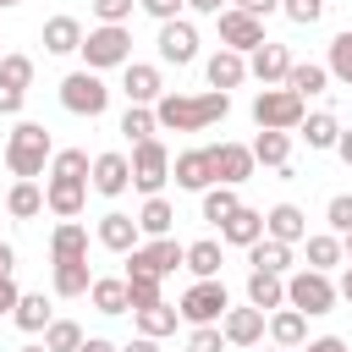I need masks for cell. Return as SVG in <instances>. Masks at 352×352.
Listing matches in <instances>:
<instances>
[{"label":"cell","instance_id":"obj_1","mask_svg":"<svg viewBox=\"0 0 352 352\" xmlns=\"http://www.w3.org/2000/svg\"><path fill=\"white\" fill-rule=\"evenodd\" d=\"M226 110H231V94H220V88H209V94H160L154 121L165 132H204V126L226 121Z\"/></svg>","mask_w":352,"mask_h":352},{"label":"cell","instance_id":"obj_2","mask_svg":"<svg viewBox=\"0 0 352 352\" xmlns=\"http://www.w3.org/2000/svg\"><path fill=\"white\" fill-rule=\"evenodd\" d=\"M50 154H55V143H50V126H38V121H16V132L6 138V165H11L16 182L44 176V160Z\"/></svg>","mask_w":352,"mask_h":352},{"label":"cell","instance_id":"obj_3","mask_svg":"<svg viewBox=\"0 0 352 352\" xmlns=\"http://www.w3.org/2000/svg\"><path fill=\"white\" fill-rule=\"evenodd\" d=\"M302 99L292 94V88H258V99H253V121H258V132H297L302 126Z\"/></svg>","mask_w":352,"mask_h":352},{"label":"cell","instance_id":"obj_4","mask_svg":"<svg viewBox=\"0 0 352 352\" xmlns=\"http://www.w3.org/2000/svg\"><path fill=\"white\" fill-rule=\"evenodd\" d=\"M286 308H297L302 319L330 314V308H336V280L319 275V270H297V275L286 280Z\"/></svg>","mask_w":352,"mask_h":352},{"label":"cell","instance_id":"obj_5","mask_svg":"<svg viewBox=\"0 0 352 352\" xmlns=\"http://www.w3.org/2000/svg\"><path fill=\"white\" fill-rule=\"evenodd\" d=\"M82 60H88V72H110V66H126L132 60V33L126 28H88L82 33Z\"/></svg>","mask_w":352,"mask_h":352},{"label":"cell","instance_id":"obj_6","mask_svg":"<svg viewBox=\"0 0 352 352\" xmlns=\"http://www.w3.org/2000/svg\"><path fill=\"white\" fill-rule=\"evenodd\" d=\"M132 187L138 192H148V198H160V187L170 182V154H165V143L160 138H143V143H132Z\"/></svg>","mask_w":352,"mask_h":352},{"label":"cell","instance_id":"obj_7","mask_svg":"<svg viewBox=\"0 0 352 352\" xmlns=\"http://www.w3.org/2000/svg\"><path fill=\"white\" fill-rule=\"evenodd\" d=\"M226 308H231V297H226L220 280H192V286L182 292V308H176V314H182L187 324H220Z\"/></svg>","mask_w":352,"mask_h":352},{"label":"cell","instance_id":"obj_8","mask_svg":"<svg viewBox=\"0 0 352 352\" xmlns=\"http://www.w3.org/2000/svg\"><path fill=\"white\" fill-rule=\"evenodd\" d=\"M60 104L72 110V116H104V104H110V88L99 82V72H72L66 82H60Z\"/></svg>","mask_w":352,"mask_h":352},{"label":"cell","instance_id":"obj_9","mask_svg":"<svg viewBox=\"0 0 352 352\" xmlns=\"http://www.w3.org/2000/svg\"><path fill=\"white\" fill-rule=\"evenodd\" d=\"M182 242L176 236H154V242H138L132 253H126V275H170L176 264H182Z\"/></svg>","mask_w":352,"mask_h":352},{"label":"cell","instance_id":"obj_10","mask_svg":"<svg viewBox=\"0 0 352 352\" xmlns=\"http://www.w3.org/2000/svg\"><path fill=\"white\" fill-rule=\"evenodd\" d=\"M214 22H220V44H226V50H236V55H253V50L264 44V22H258V16H248V11H236V6H226Z\"/></svg>","mask_w":352,"mask_h":352},{"label":"cell","instance_id":"obj_11","mask_svg":"<svg viewBox=\"0 0 352 352\" xmlns=\"http://www.w3.org/2000/svg\"><path fill=\"white\" fill-rule=\"evenodd\" d=\"M160 60H170V66H192L198 60V28L187 16L160 22Z\"/></svg>","mask_w":352,"mask_h":352},{"label":"cell","instance_id":"obj_12","mask_svg":"<svg viewBox=\"0 0 352 352\" xmlns=\"http://www.w3.org/2000/svg\"><path fill=\"white\" fill-rule=\"evenodd\" d=\"M209 165H214V182L220 187H242L253 176V148L248 143H214L209 148Z\"/></svg>","mask_w":352,"mask_h":352},{"label":"cell","instance_id":"obj_13","mask_svg":"<svg viewBox=\"0 0 352 352\" xmlns=\"http://www.w3.org/2000/svg\"><path fill=\"white\" fill-rule=\"evenodd\" d=\"M88 187L94 192H104V198H121L126 187H132V165H126V154H99L94 160V170H88Z\"/></svg>","mask_w":352,"mask_h":352},{"label":"cell","instance_id":"obj_14","mask_svg":"<svg viewBox=\"0 0 352 352\" xmlns=\"http://www.w3.org/2000/svg\"><path fill=\"white\" fill-rule=\"evenodd\" d=\"M248 72H253V77H258L264 88H280V82H286V72H292V50H286V44H270V38H264V44L253 50Z\"/></svg>","mask_w":352,"mask_h":352},{"label":"cell","instance_id":"obj_15","mask_svg":"<svg viewBox=\"0 0 352 352\" xmlns=\"http://www.w3.org/2000/svg\"><path fill=\"white\" fill-rule=\"evenodd\" d=\"M170 176H176V187H187V192H204V187H214L209 148H187V154H176V160H170Z\"/></svg>","mask_w":352,"mask_h":352},{"label":"cell","instance_id":"obj_16","mask_svg":"<svg viewBox=\"0 0 352 352\" xmlns=\"http://www.w3.org/2000/svg\"><path fill=\"white\" fill-rule=\"evenodd\" d=\"M82 198H88V182H77V176H50L44 182V209H55L60 220L82 214Z\"/></svg>","mask_w":352,"mask_h":352},{"label":"cell","instance_id":"obj_17","mask_svg":"<svg viewBox=\"0 0 352 352\" xmlns=\"http://www.w3.org/2000/svg\"><path fill=\"white\" fill-rule=\"evenodd\" d=\"M264 236H270V242H286V248H297V242L308 236V214H302L297 204H275V209L264 214Z\"/></svg>","mask_w":352,"mask_h":352},{"label":"cell","instance_id":"obj_18","mask_svg":"<svg viewBox=\"0 0 352 352\" xmlns=\"http://www.w3.org/2000/svg\"><path fill=\"white\" fill-rule=\"evenodd\" d=\"M121 88H126V104H160V94H165V82H160V66H143V60H126V77H121Z\"/></svg>","mask_w":352,"mask_h":352},{"label":"cell","instance_id":"obj_19","mask_svg":"<svg viewBox=\"0 0 352 352\" xmlns=\"http://www.w3.org/2000/svg\"><path fill=\"white\" fill-rule=\"evenodd\" d=\"M258 236H264V214L248 209V204H236V209L220 220V242H231V248H253Z\"/></svg>","mask_w":352,"mask_h":352},{"label":"cell","instance_id":"obj_20","mask_svg":"<svg viewBox=\"0 0 352 352\" xmlns=\"http://www.w3.org/2000/svg\"><path fill=\"white\" fill-rule=\"evenodd\" d=\"M220 336H226L231 346H258V341H264V314H258V308H226Z\"/></svg>","mask_w":352,"mask_h":352},{"label":"cell","instance_id":"obj_21","mask_svg":"<svg viewBox=\"0 0 352 352\" xmlns=\"http://www.w3.org/2000/svg\"><path fill=\"white\" fill-rule=\"evenodd\" d=\"M138 220L132 214H121V209H110L104 220H99V248H110V253H132L138 248Z\"/></svg>","mask_w":352,"mask_h":352},{"label":"cell","instance_id":"obj_22","mask_svg":"<svg viewBox=\"0 0 352 352\" xmlns=\"http://www.w3.org/2000/svg\"><path fill=\"white\" fill-rule=\"evenodd\" d=\"M248 308H258V314L286 308V275H264V270H253V275H248Z\"/></svg>","mask_w":352,"mask_h":352},{"label":"cell","instance_id":"obj_23","mask_svg":"<svg viewBox=\"0 0 352 352\" xmlns=\"http://www.w3.org/2000/svg\"><path fill=\"white\" fill-rule=\"evenodd\" d=\"M44 50L50 55H77L82 50V22L77 16H50L44 22Z\"/></svg>","mask_w":352,"mask_h":352},{"label":"cell","instance_id":"obj_24","mask_svg":"<svg viewBox=\"0 0 352 352\" xmlns=\"http://www.w3.org/2000/svg\"><path fill=\"white\" fill-rule=\"evenodd\" d=\"M242 77H248V55H236V50H214V55H209V88L231 94Z\"/></svg>","mask_w":352,"mask_h":352},{"label":"cell","instance_id":"obj_25","mask_svg":"<svg viewBox=\"0 0 352 352\" xmlns=\"http://www.w3.org/2000/svg\"><path fill=\"white\" fill-rule=\"evenodd\" d=\"M270 341L286 346V352H297V346L308 341V319H302L297 308H275V314H270Z\"/></svg>","mask_w":352,"mask_h":352},{"label":"cell","instance_id":"obj_26","mask_svg":"<svg viewBox=\"0 0 352 352\" xmlns=\"http://www.w3.org/2000/svg\"><path fill=\"white\" fill-rule=\"evenodd\" d=\"M50 258L55 264H77V258H88V231L82 226H55V236H50Z\"/></svg>","mask_w":352,"mask_h":352},{"label":"cell","instance_id":"obj_27","mask_svg":"<svg viewBox=\"0 0 352 352\" xmlns=\"http://www.w3.org/2000/svg\"><path fill=\"white\" fill-rule=\"evenodd\" d=\"M88 297H94V308H99V314H126V308H132V297H126V280H116V275H94Z\"/></svg>","mask_w":352,"mask_h":352},{"label":"cell","instance_id":"obj_28","mask_svg":"<svg viewBox=\"0 0 352 352\" xmlns=\"http://www.w3.org/2000/svg\"><path fill=\"white\" fill-rule=\"evenodd\" d=\"M11 319H16V330H28V336L50 330V302H44V292H22L16 308H11Z\"/></svg>","mask_w":352,"mask_h":352},{"label":"cell","instance_id":"obj_29","mask_svg":"<svg viewBox=\"0 0 352 352\" xmlns=\"http://www.w3.org/2000/svg\"><path fill=\"white\" fill-rule=\"evenodd\" d=\"M132 319H138V336H148V341H160V336H170L176 330V308L170 302H148V308H132Z\"/></svg>","mask_w":352,"mask_h":352},{"label":"cell","instance_id":"obj_30","mask_svg":"<svg viewBox=\"0 0 352 352\" xmlns=\"http://www.w3.org/2000/svg\"><path fill=\"white\" fill-rule=\"evenodd\" d=\"M324 82H330V72H324V66H314V60H292V72H286V82H280V88H292L297 99H308V94H324Z\"/></svg>","mask_w":352,"mask_h":352},{"label":"cell","instance_id":"obj_31","mask_svg":"<svg viewBox=\"0 0 352 352\" xmlns=\"http://www.w3.org/2000/svg\"><path fill=\"white\" fill-rule=\"evenodd\" d=\"M248 148H253V165L280 170V165H286V154H292V132H258Z\"/></svg>","mask_w":352,"mask_h":352},{"label":"cell","instance_id":"obj_32","mask_svg":"<svg viewBox=\"0 0 352 352\" xmlns=\"http://www.w3.org/2000/svg\"><path fill=\"white\" fill-rule=\"evenodd\" d=\"M248 264H253V270H264V275H286V264H292V248H286V242H270V236H258V242L248 248Z\"/></svg>","mask_w":352,"mask_h":352},{"label":"cell","instance_id":"obj_33","mask_svg":"<svg viewBox=\"0 0 352 352\" xmlns=\"http://www.w3.org/2000/svg\"><path fill=\"white\" fill-rule=\"evenodd\" d=\"M336 138H341V121H336L330 110L302 116V143H308V148H336Z\"/></svg>","mask_w":352,"mask_h":352},{"label":"cell","instance_id":"obj_34","mask_svg":"<svg viewBox=\"0 0 352 352\" xmlns=\"http://www.w3.org/2000/svg\"><path fill=\"white\" fill-rule=\"evenodd\" d=\"M182 264H187L198 280H220V242H209V236H204V242H192V248L182 253Z\"/></svg>","mask_w":352,"mask_h":352},{"label":"cell","instance_id":"obj_35","mask_svg":"<svg viewBox=\"0 0 352 352\" xmlns=\"http://www.w3.org/2000/svg\"><path fill=\"white\" fill-rule=\"evenodd\" d=\"M170 220H176V209L165 204V198H148L143 209H138V231L154 242V236H170Z\"/></svg>","mask_w":352,"mask_h":352},{"label":"cell","instance_id":"obj_36","mask_svg":"<svg viewBox=\"0 0 352 352\" xmlns=\"http://www.w3.org/2000/svg\"><path fill=\"white\" fill-rule=\"evenodd\" d=\"M308 242V270H319V275H330L336 264H341V236L330 231V236H302Z\"/></svg>","mask_w":352,"mask_h":352},{"label":"cell","instance_id":"obj_37","mask_svg":"<svg viewBox=\"0 0 352 352\" xmlns=\"http://www.w3.org/2000/svg\"><path fill=\"white\" fill-rule=\"evenodd\" d=\"M88 286H94L88 258H77V264H55V297H82Z\"/></svg>","mask_w":352,"mask_h":352},{"label":"cell","instance_id":"obj_38","mask_svg":"<svg viewBox=\"0 0 352 352\" xmlns=\"http://www.w3.org/2000/svg\"><path fill=\"white\" fill-rule=\"evenodd\" d=\"M6 209H11L16 220H33V214L44 209V192H38V182H16V187L6 192Z\"/></svg>","mask_w":352,"mask_h":352},{"label":"cell","instance_id":"obj_39","mask_svg":"<svg viewBox=\"0 0 352 352\" xmlns=\"http://www.w3.org/2000/svg\"><path fill=\"white\" fill-rule=\"evenodd\" d=\"M121 132H126L132 143L154 138V132H160V121H154V104H126V116H121Z\"/></svg>","mask_w":352,"mask_h":352},{"label":"cell","instance_id":"obj_40","mask_svg":"<svg viewBox=\"0 0 352 352\" xmlns=\"http://www.w3.org/2000/svg\"><path fill=\"white\" fill-rule=\"evenodd\" d=\"M324 72H330L336 82H346V88H352V28L330 38V66H324Z\"/></svg>","mask_w":352,"mask_h":352},{"label":"cell","instance_id":"obj_41","mask_svg":"<svg viewBox=\"0 0 352 352\" xmlns=\"http://www.w3.org/2000/svg\"><path fill=\"white\" fill-rule=\"evenodd\" d=\"M236 204H242V198H236V187H204V220H209V226H220Z\"/></svg>","mask_w":352,"mask_h":352},{"label":"cell","instance_id":"obj_42","mask_svg":"<svg viewBox=\"0 0 352 352\" xmlns=\"http://www.w3.org/2000/svg\"><path fill=\"white\" fill-rule=\"evenodd\" d=\"M82 346V330L72 324V319H50V330H44V352H77Z\"/></svg>","mask_w":352,"mask_h":352},{"label":"cell","instance_id":"obj_43","mask_svg":"<svg viewBox=\"0 0 352 352\" xmlns=\"http://www.w3.org/2000/svg\"><path fill=\"white\" fill-rule=\"evenodd\" d=\"M88 170H94V160L82 148H60L55 165H50V176H77V182H88Z\"/></svg>","mask_w":352,"mask_h":352},{"label":"cell","instance_id":"obj_44","mask_svg":"<svg viewBox=\"0 0 352 352\" xmlns=\"http://www.w3.org/2000/svg\"><path fill=\"white\" fill-rule=\"evenodd\" d=\"M0 82L28 94V82H33V60H28V55H6V60H0Z\"/></svg>","mask_w":352,"mask_h":352},{"label":"cell","instance_id":"obj_45","mask_svg":"<svg viewBox=\"0 0 352 352\" xmlns=\"http://www.w3.org/2000/svg\"><path fill=\"white\" fill-rule=\"evenodd\" d=\"M126 297H132V308L160 302V275H126Z\"/></svg>","mask_w":352,"mask_h":352},{"label":"cell","instance_id":"obj_46","mask_svg":"<svg viewBox=\"0 0 352 352\" xmlns=\"http://www.w3.org/2000/svg\"><path fill=\"white\" fill-rule=\"evenodd\" d=\"M324 220H330L336 236H346V231H352V192H336V198L324 204Z\"/></svg>","mask_w":352,"mask_h":352},{"label":"cell","instance_id":"obj_47","mask_svg":"<svg viewBox=\"0 0 352 352\" xmlns=\"http://www.w3.org/2000/svg\"><path fill=\"white\" fill-rule=\"evenodd\" d=\"M280 11H286L297 28H314V22L324 16V0H280Z\"/></svg>","mask_w":352,"mask_h":352},{"label":"cell","instance_id":"obj_48","mask_svg":"<svg viewBox=\"0 0 352 352\" xmlns=\"http://www.w3.org/2000/svg\"><path fill=\"white\" fill-rule=\"evenodd\" d=\"M187 352H226V336H220V324H192V336H187Z\"/></svg>","mask_w":352,"mask_h":352},{"label":"cell","instance_id":"obj_49","mask_svg":"<svg viewBox=\"0 0 352 352\" xmlns=\"http://www.w3.org/2000/svg\"><path fill=\"white\" fill-rule=\"evenodd\" d=\"M132 6H138V0H94V16H99L104 28H121V22L132 16Z\"/></svg>","mask_w":352,"mask_h":352},{"label":"cell","instance_id":"obj_50","mask_svg":"<svg viewBox=\"0 0 352 352\" xmlns=\"http://www.w3.org/2000/svg\"><path fill=\"white\" fill-rule=\"evenodd\" d=\"M138 6H143V11H148V16H154V22H176V16H182V6H187V0H138Z\"/></svg>","mask_w":352,"mask_h":352},{"label":"cell","instance_id":"obj_51","mask_svg":"<svg viewBox=\"0 0 352 352\" xmlns=\"http://www.w3.org/2000/svg\"><path fill=\"white\" fill-rule=\"evenodd\" d=\"M231 6H236V11H248V16H258V22H264L270 11H280V0H231Z\"/></svg>","mask_w":352,"mask_h":352},{"label":"cell","instance_id":"obj_52","mask_svg":"<svg viewBox=\"0 0 352 352\" xmlns=\"http://www.w3.org/2000/svg\"><path fill=\"white\" fill-rule=\"evenodd\" d=\"M297 352H346V341H341V336H314V341H302Z\"/></svg>","mask_w":352,"mask_h":352},{"label":"cell","instance_id":"obj_53","mask_svg":"<svg viewBox=\"0 0 352 352\" xmlns=\"http://www.w3.org/2000/svg\"><path fill=\"white\" fill-rule=\"evenodd\" d=\"M22 99H28L22 88H6V82H0V116H16V110H22Z\"/></svg>","mask_w":352,"mask_h":352},{"label":"cell","instance_id":"obj_54","mask_svg":"<svg viewBox=\"0 0 352 352\" xmlns=\"http://www.w3.org/2000/svg\"><path fill=\"white\" fill-rule=\"evenodd\" d=\"M16 297H22V292H16V280L6 275V280H0V314H11V308H16Z\"/></svg>","mask_w":352,"mask_h":352},{"label":"cell","instance_id":"obj_55","mask_svg":"<svg viewBox=\"0 0 352 352\" xmlns=\"http://www.w3.org/2000/svg\"><path fill=\"white\" fill-rule=\"evenodd\" d=\"M77 352H116V341H104V336H82Z\"/></svg>","mask_w":352,"mask_h":352},{"label":"cell","instance_id":"obj_56","mask_svg":"<svg viewBox=\"0 0 352 352\" xmlns=\"http://www.w3.org/2000/svg\"><path fill=\"white\" fill-rule=\"evenodd\" d=\"M187 6H192V11H204V16H220V11H226V0H187Z\"/></svg>","mask_w":352,"mask_h":352},{"label":"cell","instance_id":"obj_57","mask_svg":"<svg viewBox=\"0 0 352 352\" xmlns=\"http://www.w3.org/2000/svg\"><path fill=\"white\" fill-rule=\"evenodd\" d=\"M11 264H16V248H11V242H0V280L11 275Z\"/></svg>","mask_w":352,"mask_h":352},{"label":"cell","instance_id":"obj_58","mask_svg":"<svg viewBox=\"0 0 352 352\" xmlns=\"http://www.w3.org/2000/svg\"><path fill=\"white\" fill-rule=\"evenodd\" d=\"M336 154L352 165V126H341V138H336Z\"/></svg>","mask_w":352,"mask_h":352},{"label":"cell","instance_id":"obj_59","mask_svg":"<svg viewBox=\"0 0 352 352\" xmlns=\"http://www.w3.org/2000/svg\"><path fill=\"white\" fill-rule=\"evenodd\" d=\"M116 352H160V346H154L148 336H138V341H126V346H116Z\"/></svg>","mask_w":352,"mask_h":352},{"label":"cell","instance_id":"obj_60","mask_svg":"<svg viewBox=\"0 0 352 352\" xmlns=\"http://www.w3.org/2000/svg\"><path fill=\"white\" fill-rule=\"evenodd\" d=\"M336 297H341V302H352V264H346V275L336 280Z\"/></svg>","mask_w":352,"mask_h":352},{"label":"cell","instance_id":"obj_61","mask_svg":"<svg viewBox=\"0 0 352 352\" xmlns=\"http://www.w3.org/2000/svg\"><path fill=\"white\" fill-rule=\"evenodd\" d=\"M341 258H352V231H346V236H341Z\"/></svg>","mask_w":352,"mask_h":352},{"label":"cell","instance_id":"obj_62","mask_svg":"<svg viewBox=\"0 0 352 352\" xmlns=\"http://www.w3.org/2000/svg\"><path fill=\"white\" fill-rule=\"evenodd\" d=\"M0 6H22V0H0Z\"/></svg>","mask_w":352,"mask_h":352},{"label":"cell","instance_id":"obj_63","mask_svg":"<svg viewBox=\"0 0 352 352\" xmlns=\"http://www.w3.org/2000/svg\"><path fill=\"white\" fill-rule=\"evenodd\" d=\"M22 352H44V346H22Z\"/></svg>","mask_w":352,"mask_h":352},{"label":"cell","instance_id":"obj_64","mask_svg":"<svg viewBox=\"0 0 352 352\" xmlns=\"http://www.w3.org/2000/svg\"><path fill=\"white\" fill-rule=\"evenodd\" d=\"M270 352H286V346H270Z\"/></svg>","mask_w":352,"mask_h":352}]
</instances>
